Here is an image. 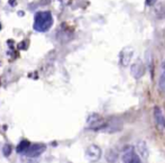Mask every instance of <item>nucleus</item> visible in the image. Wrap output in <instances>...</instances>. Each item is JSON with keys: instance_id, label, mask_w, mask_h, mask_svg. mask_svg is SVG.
<instances>
[{"instance_id": "obj_1", "label": "nucleus", "mask_w": 165, "mask_h": 163, "mask_svg": "<svg viewBox=\"0 0 165 163\" xmlns=\"http://www.w3.org/2000/svg\"><path fill=\"white\" fill-rule=\"evenodd\" d=\"M53 23L52 17L50 13H38L36 14L35 18V29L39 32H45L51 27V25Z\"/></svg>"}, {"instance_id": "obj_2", "label": "nucleus", "mask_w": 165, "mask_h": 163, "mask_svg": "<svg viewBox=\"0 0 165 163\" xmlns=\"http://www.w3.org/2000/svg\"><path fill=\"white\" fill-rule=\"evenodd\" d=\"M102 155V151L98 145H90L85 151V158L90 161V162H97L99 161Z\"/></svg>"}, {"instance_id": "obj_3", "label": "nucleus", "mask_w": 165, "mask_h": 163, "mask_svg": "<svg viewBox=\"0 0 165 163\" xmlns=\"http://www.w3.org/2000/svg\"><path fill=\"white\" fill-rule=\"evenodd\" d=\"M46 150V146L42 143H37V144H33L29 145L28 150L25 152V155L26 156H29V158H37L41 154L44 153V151Z\"/></svg>"}, {"instance_id": "obj_4", "label": "nucleus", "mask_w": 165, "mask_h": 163, "mask_svg": "<svg viewBox=\"0 0 165 163\" xmlns=\"http://www.w3.org/2000/svg\"><path fill=\"white\" fill-rule=\"evenodd\" d=\"M123 161L124 163H142L138 154L132 147H128L123 154Z\"/></svg>"}, {"instance_id": "obj_5", "label": "nucleus", "mask_w": 165, "mask_h": 163, "mask_svg": "<svg viewBox=\"0 0 165 163\" xmlns=\"http://www.w3.org/2000/svg\"><path fill=\"white\" fill-rule=\"evenodd\" d=\"M154 119L158 130H165V117L163 115V112L161 110L160 107H155L154 108Z\"/></svg>"}, {"instance_id": "obj_6", "label": "nucleus", "mask_w": 165, "mask_h": 163, "mask_svg": "<svg viewBox=\"0 0 165 163\" xmlns=\"http://www.w3.org/2000/svg\"><path fill=\"white\" fill-rule=\"evenodd\" d=\"M144 72H145V68L140 61H137L135 62L133 65H132V74L136 78V79H139L144 75Z\"/></svg>"}, {"instance_id": "obj_7", "label": "nucleus", "mask_w": 165, "mask_h": 163, "mask_svg": "<svg viewBox=\"0 0 165 163\" xmlns=\"http://www.w3.org/2000/svg\"><path fill=\"white\" fill-rule=\"evenodd\" d=\"M132 56H133V50H128V48H125L124 51L121 52V64L124 66H127L129 64V62L132 60Z\"/></svg>"}, {"instance_id": "obj_8", "label": "nucleus", "mask_w": 165, "mask_h": 163, "mask_svg": "<svg viewBox=\"0 0 165 163\" xmlns=\"http://www.w3.org/2000/svg\"><path fill=\"white\" fill-rule=\"evenodd\" d=\"M137 150L138 152H139V154H140V156L147 158V155H148V149H147V145L144 141H139L137 143Z\"/></svg>"}, {"instance_id": "obj_9", "label": "nucleus", "mask_w": 165, "mask_h": 163, "mask_svg": "<svg viewBox=\"0 0 165 163\" xmlns=\"http://www.w3.org/2000/svg\"><path fill=\"white\" fill-rule=\"evenodd\" d=\"M106 159H107V161L109 163H114V162H116L117 159H118V153L116 152L115 150H109V151L107 152Z\"/></svg>"}, {"instance_id": "obj_10", "label": "nucleus", "mask_w": 165, "mask_h": 163, "mask_svg": "<svg viewBox=\"0 0 165 163\" xmlns=\"http://www.w3.org/2000/svg\"><path fill=\"white\" fill-rule=\"evenodd\" d=\"M29 145H30V143H29L28 141L23 140L18 144V146H17V149L16 150H17V152H18V153H25V152L28 150V147H29Z\"/></svg>"}, {"instance_id": "obj_11", "label": "nucleus", "mask_w": 165, "mask_h": 163, "mask_svg": "<svg viewBox=\"0 0 165 163\" xmlns=\"http://www.w3.org/2000/svg\"><path fill=\"white\" fill-rule=\"evenodd\" d=\"M20 163H39V160L37 158H29L24 155L20 158Z\"/></svg>"}, {"instance_id": "obj_12", "label": "nucleus", "mask_w": 165, "mask_h": 163, "mask_svg": "<svg viewBox=\"0 0 165 163\" xmlns=\"http://www.w3.org/2000/svg\"><path fill=\"white\" fill-rule=\"evenodd\" d=\"M2 153L5 156H9L10 153H11V146L9 144H6L4 145V147H2Z\"/></svg>"}, {"instance_id": "obj_13", "label": "nucleus", "mask_w": 165, "mask_h": 163, "mask_svg": "<svg viewBox=\"0 0 165 163\" xmlns=\"http://www.w3.org/2000/svg\"><path fill=\"white\" fill-rule=\"evenodd\" d=\"M160 87L162 89H165V66L163 69V72H162V75H161L160 79Z\"/></svg>"}, {"instance_id": "obj_14", "label": "nucleus", "mask_w": 165, "mask_h": 163, "mask_svg": "<svg viewBox=\"0 0 165 163\" xmlns=\"http://www.w3.org/2000/svg\"><path fill=\"white\" fill-rule=\"evenodd\" d=\"M146 2L148 6H153L156 2V0H146Z\"/></svg>"}, {"instance_id": "obj_15", "label": "nucleus", "mask_w": 165, "mask_h": 163, "mask_svg": "<svg viewBox=\"0 0 165 163\" xmlns=\"http://www.w3.org/2000/svg\"><path fill=\"white\" fill-rule=\"evenodd\" d=\"M0 29H1V25H0Z\"/></svg>"}]
</instances>
